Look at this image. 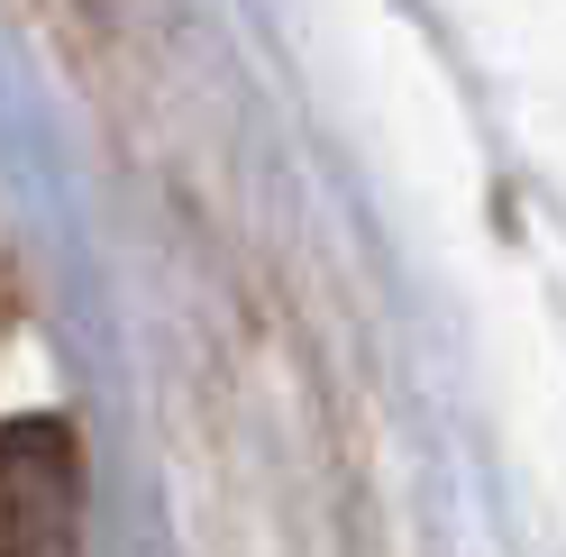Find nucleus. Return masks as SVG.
I'll return each instance as SVG.
<instances>
[{
  "mask_svg": "<svg viewBox=\"0 0 566 557\" xmlns=\"http://www.w3.org/2000/svg\"><path fill=\"white\" fill-rule=\"evenodd\" d=\"M0 557H83V458L64 421H0Z\"/></svg>",
  "mask_w": 566,
  "mask_h": 557,
  "instance_id": "obj_1",
  "label": "nucleus"
}]
</instances>
